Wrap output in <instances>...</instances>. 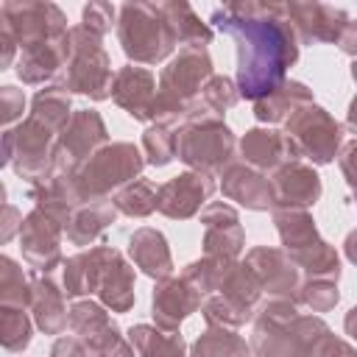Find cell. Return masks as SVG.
<instances>
[{"label":"cell","mask_w":357,"mask_h":357,"mask_svg":"<svg viewBox=\"0 0 357 357\" xmlns=\"http://www.w3.org/2000/svg\"><path fill=\"white\" fill-rule=\"evenodd\" d=\"M284 14L290 28L304 42H337L340 31L349 22L343 8L324 6V3H287Z\"/></svg>","instance_id":"cell-8"},{"label":"cell","mask_w":357,"mask_h":357,"mask_svg":"<svg viewBox=\"0 0 357 357\" xmlns=\"http://www.w3.org/2000/svg\"><path fill=\"white\" fill-rule=\"evenodd\" d=\"M206 234H204V251L206 257H226L234 259L243 248V229L237 220V212L226 204H209L201 215Z\"/></svg>","instance_id":"cell-10"},{"label":"cell","mask_w":357,"mask_h":357,"mask_svg":"<svg viewBox=\"0 0 357 357\" xmlns=\"http://www.w3.org/2000/svg\"><path fill=\"white\" fill-rule=\"evenodd\" d=\"M346 257L357 265V231H351V234L346 237Z\"/></svg>","instance_id":"cell-34"},{"label":"cell","mask_w":357,"mask_h":357,"mask_svg":"<svg viewBox=\"0 0 357 357\" xmlns=\"http://www.w3.org/2000/svg\"><path fill=\"white\" fill-rule=\"evenodd\" d=\"M128 251L134 257V262L153 279H167L170 271H173V262H170V251H167V243L162 237V231L156 229H139L131 234V243H128Z\"/></svg>","instance_id":"cell-18"},{"label":"cell","mask_w":357,"mask_h":357,"mask_svg":"<svg viewBox=\"0 0 357 357\" xmlns=\"http://www.w3.org/2000/svg\"><path fill=\"white\" fill-rule=\"evenodd\" d=\"M153 75L145 67H123L114 75V86L112 95L114 100L137 120H151L153 117V100H156V89H153Z\"/></svg>","instance_id":"cell-15"},{"label":"cell","mask_w":357,"mask_h":357,"mask_svg":"<svg viewBox=\"0 0 357 357\" xmlns=\"http://www.w3.org/2000/svg\"><path fill=\"white\" fill-rule=\"evenodd\" d=\"M117 209L134 218H145L153 209H159V190L148 181V178H137L134 184H128L120 195H117Z\"/></svg>","instance_id":"cell-24"},{"label":"cell","mask_w":357,"mask_h":357,"mask_svg":"<svg viewBox=\"0 0 357 357\" xmlns=\"http://www.w3.org/2000/svg\"><path fill=\"white\" fill-rule=\"evenodd\" d=\"M298 298L315 312H326L329 307L337 304V287L332 279H312L304 287H298Z\"/></svg>","instance_id":"cell-27"},{"label":"cell","mask_w":357,"mask_h":357,"mask_svg":"<svg viewBox=\"0 0 357 357\" xmlns=\"http://www.w3.org/2000/svg\"><path fill=\"white\" fill-rule=\"evenodd\" d=\"M212 22L237 39V84L245 98L271 95L284 70L296 61V31L284 6L276 3H229L212 14Z\"/></svg>","instance_id":"cell-1"},{"label":"cell","mask_w":357,"mask_h":357,"mask_svg":"<svg viewBox=\"0 0 357 357\" xmlns=\"http://www.w3.org/2000/svg\"><path fill=\"white\" fill-rule=\"evenodd\" d=\"M321 195V178L312 167L290 162L276 170L273 176V204L279 209H301L315 204Z\"/></svg>","instance_id":"cell-13"},{"label":"cell","mask_w":357,"mask_h":357,"mask_svg":"<svg viewBox=\"0 0 357 357\" xmlns=\"http://www.w3.org/2000/svg\"><path fill=\"white\" fill-rule=\"evenodd\" d=\"M340 167L349 178V184L357 187V142H351L346 151H343V159H340Z\"/></svg>","instance_id":"cell-33"},{"label":"cell","mask_w":357,"mask_h":357,"mask_svg":"<svg viewBox=\"0 0 357 357\" xmlns=\"http://www.w3.org/2000/svg\"><path fill=\"white\" fill-rule=\"evenodd\" d=\"M53 357H100V351H98L92 343L84 346V343H78V340H59Z\"/></svg>","instance_id":"cell-30"},{"label":"cell","mask_w":357,"mask_h":357,"mask_svg":"<svg viewBox=\"0 0 357 357\" xmlns=\"http://www.w3.org/2000/svg\"><path fill=\"white\" fill-rule=\"evenodd\" d=\"M145 153L151 165H167L176 156V134H170L165 126H153L145 131Z\"/></svg>","instance_id":"cell-26"},{"label":"cell","mask_w":357,"mask_h":357,"mask_svg":"<svg viewBox=\"0 0 357 357\" xmlns=\"http://www.w3.org/2000/svg\"><path fill=\"white\" fill-rule=\"evenodd\" d=\"M131 343L142 357H184V340L176 332H159L153 326H134Z\"/></svg>","instance_id":"cell-21"},{"label":"cell","mask_w":357,"mask_h":357,"mask_svg":"<svg viewBox=\"0 0 357 357\" xmlns=\"http://www.w3.org/2000/svg\"><path fill=\"white\" fill-rule=\"evenodd\" d=\"M212 78V61L204 47H181L178 56L162 70L159 92L153 100V117L159 123H173L187 114L190 100Z\"/></svg>","instance_id":"cell-2"},{"label":"cell","mask_w":357,"mask_h":357,"mask_svg":"<svg viewBox=\"0 0 357 357\" xmlns=\"http://www.w3.org/2000/svg\"><path fill=\"white\" fill-rule=\"evenodd\" d=\"M201 307V293L184 282V279H162L159 287L153 290V318L156 326L173 332L178 324Z\"/></svg>","instance_id":"cell-11"},{"label":"cell","mask_w":357,"mask_h":357,"mask_svg":"<svg viewBox=\"0 0 357 357\" xmlns=\"http://www.w3.org/2000/svg\"><path fill=\"white\" fill-rule=\"evenodd\" d=\"M346 332H349L351 337H357V307L346 315Z\"/></svg>","instance_id":"cell-35"},{"label":"cell","mask_w":357,"mask_h":357,"mask_svg":"<svg viewBox=\"0 0 357 357\" xmlns=\"http://www.w3.org/2000/svg\"><path fill=\"white\" fill-rule=\"evenodd\" d=\"M349 126H351V131L357 134V98H354L351 106H349Z\"/></svg>","instance_id":"cell-36"},{"label":"cell","mask_w":357,"mask_h":357,"mask_svg":"<svg viewBox=\"0 0 357 357\" xmlns=\"http://www.w3.org/2000/svg\"><path fill=\"white\" fill-rule=\"evenodd\" d=\"M176 42L178 45H187V47H204L209 39H212V31L195 17V11L187 6V3H162L159 6Z\"/></svg>","instance_id":"cell-20"},{"label":"cell","mask_w":357,"mask_h":357,"mask_svg":"<svg viewBox=\"0 0 357 357\" xmlns=\"http://www.w3.org/2000/svg\"><path fill=\"white\" fill-rule=\"evenodd\" d=\"M310 103H312V92L304 84H298V81H282L271 95H265V98L257 100L254 112H257L259 120L276 123V120H284V117L290 120L298 109H304Z\"/></svg>","instance_id":"cell-19"},{"label":"cell","mask_w":357,"mask_h":357,"mask_svg":"<svg viewBox=\"0 0 357 357\" xmlns=\"http://www.w3.org/2000/svg\"><path fill=\"white\" fill-rule=\"evenodd\" d=\"M70 324H73V329H75L81 337H89V340H95L106 326H112L109 315H106L98 304H92V301L75 304V307H73V315H70Z\"/></svg>","instance_id":"cell-25"},{"label":"cell","mask_w":357,"mask_h":357,"mask_svg":"<svg viewBox=\"0 0 357 357\" xmlns=\"http://www.w3.org/2000/svg\"><path fill=\"white\" fill-rule=\"evenodd\" d=\"M112 220H114V206L106 204L103 198H100V201H92L86 209H81V212L73 218V223H70V240H75V243H89V240H95V237L103 231V226L112 223Z\"/></svg>","instance_id":"cell-23"},{"label":"cell","mask_w":357,"mask_h":357,"mask_svg":"<svg viewBox=\"0 0 357 357\" xmlns=\"http://www.w3.org/2000/svg\"><path fill=\"white\" fill-rule=\"evenodd\" d=\"M223 192L231 201L245 204L248 209H268L273 206V181L245 165H229L223 170Z\"/></svg>","instance_id":"cell-17"},{"label":"cell","mask_w":357,"mask_h":357,"mask_svg":"<svg viewBox=\"0 0 357 357\" xmlns=\"http://www.w3.org/2000/svg\"><path fill=\"white\" fill-rule=\"evenodd\" d=\"M248 268L268 293L290 296L298 290V265L279 248H254L248 254Z\"/></svg>","instance_id":"cell-14"},{"label":"cell","mask_w":357,"mask_h":357,"mask_svg":"<svg viewBox=\"0 0 357 357\" xmlns=\"http://www.w3.org/2000/svg\"><path fill=\"white\" fill-rule=\"evenodd\" d=\"M120 45L128 59L142 64H156L173 53L176 36L162 14L159 6L148 3H128L120 8Z\"/></svg>","instance_id":"cell-4"},{"label":"cell","mask_w":357,"mask_h":357,"mask_svg":"<svg viewBox=\"0 0 357 357\" xmlns=\"http://www.w3.org/2000/svg\"><path fill=\"white\" fill-rule=\"evenodd\" d=\"M142 156L131 142H114L103 151H98L75 178V192L81 201H100L109 190L126 184L128 178L139 176Z\"/></svg>","instance_id":"cell-6"},{"label":"cell","mask_w":357,"mask_h":357,"mask_svg":"<svg viewBox=\"0 0 357 357\" xmlns=\"http://www.w3.org/2000/svg\"><path fill=\"white\" fill-rule=\"evenodd\" d=\"M112 22H114V6H109V3H89V6H84V28L86 31L103 36L112 28Z\"/></svg>","instance_id":"cell-29"},{"label":"cell","mask_w":357,"mask_h":357,"mask_svg":"<svg viewBox=\"0 0 357 357\" xmlns=\"http://www.w3.org/2000/svg\"><path fill=\"white\" fill-rule=\"evenodd\" d=\"M287 137L296 142L298 153L310 156L318 165H326L335 159L340 145V126L321 109V106H304L287 120Z\"/></svg>","instance_id":"cell-7"},{"label":"cell","mask_w":357,"mask_h":357,"mask_svg":"<svg viewBox=\"0 0 357 357\" xmlns=\"http://www.w3.org/2000/svg\"><path fill=\"white\" fill-rule=\"evenodd\" d=\"M240 151H243L245 162H251L259 170L284 167V165L296 162V156H298L296 142L287 134H279V131H271V128H251L243 137Z\"/></svg>","instance_id":"cell-12"},{"label":"cell","mask_w":357,"mask_h":357,"mask_svg":"<svg viewBox=\"0 0 357 357\" xmlns=\"http://www.w3.org/2000/svg\"><path fill=\"white\" fill-rule=\"evenodd\" d=\"M315 357H357V351L349 343L337 340V337H326L321 343V349L315 351Z\"/></svg>","instance_id":"cell-31"},{"label":"cell","mask_w":357,"mask_h":357,"mask_svg":"<svg viewBox=\"0 0 357 357\" xmlns=\"http://www.w3.org/2000/svg\"><path fill=\"white\" fill-rule=\"evenodd\" d=\"M67 86L84 92L95 100L112 95V67L109 56L100 45V36L86 31L84 25L70 31V59H67Z\"/></svg>","instance_id":"cell-5"},{"label":"cell","mask_w":357,"mask_h":357,"mask_svg":"<svg viewBox=\"0 0 357 357\" xmlns=\"http://www.w3.org/2000/svg\"><path fill=\"white\" fill-rule=\"evenodd\" d=\"M100 142H106V128H103V120L98 117V112H78L73 120H70V128L61 139V148H59V165L64 167H73L78 165L81 159H86Z\"/></svg>","instance_id":"cell-16"},{"label":"cell","mask_w":357,"mask_h":357,"mask_svg":"<svg viewBox=\"0 0 357 357\" xmlns=\"http://www.w3.org/2000/svg\"><path fill=\"white\" fill-rule=\"evenodd\" d=\"M184 120L187 126L176 134V156L198 173L220 170L234 151L231 131L218 120V114L198 106H190Z\"/></svg>","instance_id":"cell-3"},{"label":"cell","mask_w":357,"mask_h":357,"mask_svg":"<svg viewBox=\"0 0 357 357\" xmlns=\"http://www.w3.org/2000/svg\"><path fill=\"white\" fill-rule=\"evenodd\" d=\"M234 103H237V89H234V84L229 78L215 75V78L206 81V86H204V106L212 114H220V112H226Z\"/></svg>","instance_id":"cell-28"},{"label":"cell","mask_w":357,"mask_h":357,"mask_svg":"<svg viewBox=\"0 0 357 357\" xmlns=\"http://www.w3.org/2000/svg\"><path fill=\"white\" fill-rule=\"evenodd\" d=\"M192 357H248V346L231 329L212 326L195 340Z\"/></svg>","instance_id":"cell-22"},{"label":"cell","mask_w":357,"mask_h":357,"mask_svg":"<svg viewBox=\"0 0 357 357\" xmlns=\"http://www.w3.org/2000/svg\"><path fill=\"white\" fill-rule=\"evenodd\" d=\"M215 181L206 173H181L159 187V212L167 218H190L212 195Z\"/></svg>","instance_id":"cell-9"},{"label":"cell","mask_w":357,"mask_h":357,"mask_svg":"<svg viewBox=\"0 0 357 357\" xmlns=\"http://www.w3.org/2000/svg\"><path fill=\"white\" fill-rule=\"evenodd\" d=\"M351 75H354V81H357V61H354V67H351Z\"/></svg>","instance_id":"cell-37"},{"label":"cell","mask_w":357,"mask_h":357,"mask_svg":"<svg viewBox=\"0 0 357 357\" xmlns=\"http://www.w3.org/2000/svg\"><path fill=\"white\" fill-rule=\"evenodd\" d=\"M337 47H340L343 53H349V56H357V22H354V20H349L346 28L340 31Z\"/></svg>","instance_id":"cell-32"}]
</instances>
